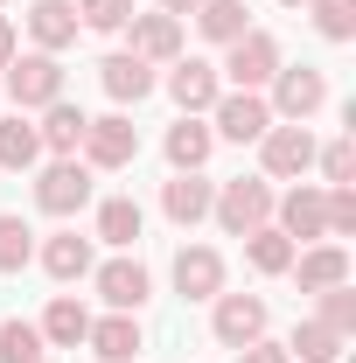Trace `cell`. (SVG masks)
Listing matches in <instances>:
<instances>
[{"label": "cell", "mask_w": 356, "mask_h": 363, "mask_svg": "<svg viewBox=\"0 0 356 363\" xmlns=\"http://www.w3.org/2000/svg\"><path fill=\"white\" fill-rule=\"evenodd\" d=\"M84 154H91V168H126V161L140 154V126L126 119V112L91 119V126H84Z\"/></svg>", "instance_id": "6"}, {"label": "cell", "mask_w": 356, "mask_h": 363, "mask_svg": "<svg viewBox=\"0 0 356 363\" xmlns=\"http://www.w3.org/2000/svg\"><path fill=\"white\" fill-rule=\"evenodd\" d=\"M98 77H105V91H112L119 105H140V98L154 91V63H140V56H105Z\"/></svg>", "instance_id": "21"}, {"label": "cell", "mask_w": 356, "mask_h": 363, "mask_svg": "<svg viewBox=\"0 0 356 363\" xmlns=\"http://www.w3.org/2000/svg\"><path fill=\"white\" fill-rule=\"evenodd\" d=\"M245 259H252L259 272H287L294 266V238H287L279 224H259L252 238H245Z\"/></svg>", "instance_id": "26"}, {"label": "cell", "mask_w": 356, "mask_h": 363, "mask_svg": "<svg viewBox=\"0 0 356 363\" xmlns=\"http://www.w3.org/2000/svg\"><path fill=\"white\" fill-rule=\"evenodd\" d=\"M343 342H350V335H335L328 321H301V328H294V342H287V357H301V363H335V357H343Z\"/></svg>", "instance_id": "25"}, {"label": "cell", "mask_w": 356, "mask_h": 363, "mask_svg": "<svg viewBox=\"0 0 356 363\" xmlns=\"http://www.w3.org/2000/svg\"><path fill=\"white\" fill-rule=\"evenodd\" d=\"M279 7H308V0H279Z\"/></svg>", "instance_id": "39"}, {"label": "cell", "mask_w": 356, "mask_h": 363, "mask_svg": "<svg viewBox=\"0 0 356 363\" xmlns=\"http://www.w3.org/2000/svg\"><path fill=\"white\" fill-rule=\"evenodd\" d=\"M279 210V230L287 238H328V203H321V189H294L287 203H272Z\"/></svg>", "instance_id": "19"}, {"label": "cell", "mask_w": 356, "mask_h": 363, "mask_svg": "<svg viewBox=\"0 0 356 363\" xmlns=\"http://www.w3.org/2000/svg\"><path fill=\"white\" fill-rule=\"evenodd\" d=\"M84 112H77V105H63V98H56V105H43V126H35V140H43L49 154H63V161H70V154H77V147H84Z\"/></svg>", "instance_id": "18"}, {"label": "cell", "mask_w": 356, "mask_h": 363, "mask_svg": "<svg viewBox=\"0 0 356 363\" xmlns=\"http://www.w3.org/2000/svg\"><path fill=\"white\" fill-rule=\"evenodd\" d=\"M210 112H217V133L223 140H259L272 126V105L259 98V91H230V98H217Z\"/></svg>", "instance_id": "10"}, {"label": "cell", "mask_w": 356, "mask_h": 363, "mask_svg": "<svg viewBox=\"0 0 356 363\" xmlns=\"http://www.w3.org/2000/svg\"><path fill=\"white\" fill-rule=\"evenodd\" d=\"M84 335H91V315H84V301L56 294V301H49V315H43V342H56V350H77Z\"/></svg>", "instance_id": "22"}, {"label": "cell", "mask_w": 356, "mask_h": 363, "mask_svg": "<svg viewBox=\"0 0 356 363\" xmlns=\"http://www.w3.org/2000/svg\"><path fill=\"white\" fill-rule=\"evenodd\" d=\"M77 21L98 28V35H112V28H126V21H133V0H77Z\"/></svg>", "instance_id": "32"}, {"label": "cell", "mask_w": 356, "mask_h": 363, "mask_svg": "<svg viewBox=\"0 0 356 363\" xmlns=\"http://www.w3.org/2000/svg\"><path fill=\"white\" fill-rule=\"evenodd\" d=\"M294 279H301V294H321V286H343L350 279V252L343 245H314V252H294Z\"/></svg>", "instance_id": "14"}, {"label": "cell", "mask_w": 356, "mask_h": 363, "mask_svg": "<svg viewBox=\"0 0 356 363\" xmlns=\"http://www.w3.org/2000/svg\"><path fill=\"white\" fill-rule=\"evenodd\" d=\"M217 224L230 230V238H252L259 224H272V189L266 182H252V175H238V182H223L217 189Z\"/></svg>", "instance_id": "1"}, {"label": "cell", "mask_w": 356, "mask_h": 363, "mask_svg": "<svg viewBox=\"0 0 356 363\" xmlns=\"http://www.w3.org/2000/svg\"><path fill=\"white\" fill-rule=\"evenodd\" d=\"M35 203H43L49 217H77L91 203V168H77V161H56V168H43V182H35Z\"/></svg>", "instance_id": "7"}, {"label": "cell", "mask_w": 356, "mask_h": 363, "mask_svg": "<svg viewBox=\"0 0 356 363\" xmlns=\"http://www.w3.org/2000/svg\"><path fill=\"white\" fill-rule=\"evenodd\" d=\"M35 154H43V140L28 119H0V168H35Z\"/></svg>", "instance_id": "28"}, {"label": "cell", "mask_w": 356, "mask_h": 363, "mask_svg": "<svg viewBox=\"0 0 356 363\" xmlns=\"http://www.w3.org/2000/svg\"><path fill=\"white\" fill-rule=\"evenodd\" d=\"M77 28H84V21H77V0H35V7H28V35L43 43V56L70 49Z\"/></svg>", "instance_id": "12"}, {"label": "cell", "mask_w": 356, "mask_h": 363, "mask_svg": "<svg viewBox=\"0 0 356 363\" xmlns=\"http://www.w3.org/2000/svg\"><path fill=\"white\" fill-rule=\"evenodd\" d=\"M308 7H314V28L328 43H350L356 35V0H308Z\"/></svg>", "instance_id": "31"}, {"label": "cell", "mask_w": 356, "mask_h": 363, "mask_svg": "<svg viewBox=\"0 0 356 363\" xmlns=\"http://www.w3.org/2000/svg\"><path fill=\"white\" fill-rule=\"evenodd\" d=\"M0 363H43V328L35 321H7L0 328Z\"/></svg>", "instance_id": "29"}, {"label": "cell", "mask_w": 356, "mask_h": 363, "mask_svg": "<svg viewBox=\"0 0 356 363\" xmlns=\"http://www.w3.org/2000/svg\"><path fill=\"white\" fill-rule=\"evenodd\" d=\"M223 350H245V342H259L266 335V301L259 294H217V315H210Z\"/></svg>", "instance_id": "5"}, {"label": "cell", "mask_w": 356, "mask_h": 363, "mask_svg": "<svg viewBox=\"0 0 356 363\" xmlns=\"http://www.w3.org/2000/svg\"><path fill=\"white\" fill-rule=\"evenodd\" d=\"M98 294H105L112 315H140L147 308V266L140 259H105L98 266Z\"/></svg>", "instance_id": "9"}, {"label": "cell", "mask_w": 356, "mask_h": 363, "mask_svg": "<svg viewBox=\"0 0 356 363\" xmlns=\"http://www.w3.org/2000/svg\"><path fill=\"white\" fill-rule=\"evenodd\" d=\"M266 105L279 112V119L308 126V112H321V105H328V77H321V70H308V63H301V70H287V63H279V70H272V98H266Z\"/></svg>", "instance_id": "2"}, {"label": "cell", "mask_w": 356, "mask_h": 363, "mask_svg": "<svg viewBox=\"0 0 356 363\" xmlns=\"http://www.w3.org/2000/svg\"><path fill=\"white\" fill-rule=\"evenodd\" d=\"M126 56H140V63H175L182 56V21L175 14H133V49Z\"/></svg>", "instance_id": "13"}, {"label": "cell", "mask_w": 356, "mask_h": 363, "mask_svg": "<svg viewBox=\"0 0 356 363\" xmlns=\"http://www.w3.org/2000/svg\"><path fill=\"white\" fill-rule=\"evenodd\" d=\"M7 91H14V105H21V112L56 105V98H63V63L43 56V49H35V56H14V63H7Z\"/></svg>", "instance_id": "4"}, {"label": "cell", "mask_w": 356, "mask_h": 363, "mask_svg": "<svg viewBox=\"0 0 356 363\" xmlns=\"http://www.w3.org/2000/svg\"><path fill=\"white\" fill-rule=\"evenodd\" d=\"M175 286L189 294V301H217L223 294V259L210 252V245H182L175 252Z\"/></svg>", "instance_id": "11"}, {"label": "cell", "mask_w": 356, "mask_h": 363, "mask_svg": "<svg viewBox=\"0 0 356 363\" xmlns=\"http://www.w3.org/2000/svg\"><path fill=\"white\" fill-rule=\"evenodd\" d=\"M238 363H294V357H287V342H266V335H259V342L238 350Z\"/></svg>", "instance_id": "36"}, {"label": "cell", "mask_w": 356, "mask_h": 363, "mask_svg": "<svg viewBox=\"0 0 356 363\" xmlns=\"http://www.w3.org/2000/svg\"><path fill=\"white\" fill-rule=\"evenodd\" d=\"M321 203H328V230H335V238H350V230H356V189H350V182H335Z\"/></svg>", "instance_id": "34"}, {"label": "cell", "mask_w": 356, "mask_h": 363, "mask_svg": "<svg viewBox=\"0 0 356 363\" xmlns=\"http://www.w3.org/2000/svg\"><path fill=\"white\" fill-rule=\"evenodd\" d=\"M321 175H328V182H350L356 175V140H335V147L321 154Z\"/></svg>", "instance_id": "35"}, {"label": "cell", "mask_w": 356, "mask_h": 363, "mask_svg": "<svg viewBox=\"0 0 356 363\" xmlns=\"http://www.w3.org/2000/svg\"><path fill=\"white\" fill-rule=\"evenodd\" d=\"M43 272L49 279H84L91 272V245L77 238V230H56V238L43 245Z\"/></svg>", "instance_id": "23"}, {"label": "cell", "mask_w": 356, "mask_h": 363, "mask_svg": "<svg viewBox=\"0 0 356 363\" xmlns=\"http://www.w3.org/2000/svg\"><path fill=\"white\" fill-rule=\"evenodd\" d=\"M98 238H105V245H133V238H140V203H133V196L98 203Z\"/></svg>", "instance_id": "27"}, {"label": "cell", "mask_w": 356, "mask_h": 363, "mask_svg": "<svg viewBox=\"0 0 356 363\" xmlns=\"http://www.w3.org/2000/svg\"><path fill=\"white\" fill-rule=\"evenodd\" d=\"M210 203H217V189H210L203 175H175L168 189H161V210H168L175 224H203V217H210Z\"/></svg>", "instance_id": "20"}, {"label": "cell", "mask_w": 356, "mask_h": 363, "mask_svg": "<svg viewBox=\"0 0 356 363\" xmlns=\"http://www.w3.org/2000/svg\"><path fill=\"white\" fill-rule=\"evenodd\" d=\"M84 342L98 350V363H133L140 350H147V335H140V321H133V315H105V321H91Z\"/></svg>", "instance_id": "15"}, {"label": "cell", "mask_w": 356, "mask_h": 363, "mask_svg": "<svg viewBox=\"0 0 356 363\" xmlns=\"http://www.w3.org/2000/svg\"><path fill=\"white\" fill-rule=\"evenodd\" d=\"M168 98H175L182 112H210V105L223 98V84H217V70H210V63H196V56H189V63H175V77H168Z\"/></svg>", "instance_id": "17"}, {"label": "cell", "mask_w": 356, "mask_h": 363, "mask_svg": "<svg viewBox=\"0 0 356 363\" xmlns=\"http://www.w3.org/2000/svg\"><path fill=\"white\" fill-rule=\"evenodd\" d=\"M196 7H203V0H161V14H175V21H182V14H196Z\"/></svg>", "instance_id": "38"}, {"label": "cell", "mask_w": 356, "mask_h": 363, "mask_svg": "<svg viewBox=\"0 0 356 363\" xmlns=\"http://www.w3.org/2000/svg\"><path fill=\"white\" fill-rule=\"evenodd\" d=\"M230 56H223V77L238 91H259V84H272V70H279V43H272L266 28H245L238 43H223Z\"/></svg>", "instance_id": "3"}, {"label": "cell", "mask_w": 356, "mask_h": 363, "mask_svg": "<svg viewBox=\"0 0 356 363\" xmlns=\"http://www.w3.org/2000/svg\"><path fill=\"white\" fill-rule=\"evenodd\" d=\"M28 259H35V230L21 217H0V272H21Z\"/></svg>", "instance_id": "30"}, {"label": "cell", "mask_w": 356, "mask_h": 363, "mask_svg": "<svg viewBox=\"0 0 356 363\" xmlns=\"http://www.w3.org/2000/svg\"><path fill=\"white\" fill-rule=\"evenodd\" d=\"M196 28H203L210 43H238V35L252 28V7H245V0H203V7H196Z\"/></svg>", "instance_id": "24"}, {"label": "cell", "mask_w": 356, "mask_h": 363, "mask_svg": "<svg viewBox=\"0 0 356 363\" xmlns=\"http://www.w3.org/2000/svg\"><path fill=\"white\" fill-rule=\"evenodd\" d=\"M210 147H217V133H210L196 112H182V126H168V161H175V175H203Z\"/></svg>", "instance_id": "16"}, {"label": "cell", "mask_w": 356, "mask_h": 363, "mask_svg": "<svg viewBox=\"0 0 356 363\" xmlns=\"http://www.w3.org/2000/svg\"><path fill=\"white\" fill-rule=\"evenodd\" d=\"M314 321H328L335 335H350V328H356V294H350V279H343V286H321V315H314Z\"/></svg>", "instance_id": "33"}, {"label": "cell", "mask_w": 356, "mask_h": 363, "mask_svg": "<svg viewBox=\"0 0 356 363\" xmlns=\"http://www.w3.org/2000/svg\"><path fill=\"white\" fill-rule=\"evenodd\" d=\"M259 154H266V175H308L314 168V133L308 126H266L259 133Z\"/></svg>", "instance_id": "8"}, {"label": "cell", "mask_w": 356, "mask_h": 363, "mask_svg": "<svg viewBox=\"0 0 356 363\" xmlns=\"http://www.w3.org/2000/svg\"><path fill=\"white\" fill-rule=\"evenodd\" d=\"M7 63H14V28L0 21V70H7Z\"/></svg>", "instance_id": "37"}]
</instances>
